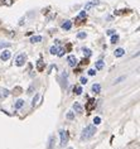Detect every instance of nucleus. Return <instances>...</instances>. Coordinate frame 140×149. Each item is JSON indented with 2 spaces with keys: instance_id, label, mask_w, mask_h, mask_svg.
<instances>
[{
  "instance_id": "f257e3e1",
  "label": "nucleus",
  "mask_w": 140,
  "mask_h": 149,
  "mask_svg": "<svg viewBox=\"0 0 140 149\" xmlns=\"http://www.w3.org/2000/svg\"><path fill=\"white\" fill-rule=\"evenodd\" d=\"M95 133H96V128H95V125H87L86 128L83 129L82 134H81V139L82 140L91 139V138L95 135Z\"/></svg>"
},
{
  "instance_id": "f03ea898",
  "label": "nucleus",
  "mask_w": 140,
  "mask_h": 149,
  "mask_svg": "<svg viewBox=\"0 0 140 149\" xmlns=\"http://www.w3.org/2000/svg\"><path fill=\"white\" fill-rule=\"evenodd\" d=\"M60 135H61V145L62 147H64V145L68 143V140H69V133L67 132V130H61Z\"/></svg>"
},
{
  "instance_id": "7ed1b4c3",
  "label": "nucleus",
  "mask_w": 140,
  "mask_h": 149,
  "mask_svg": "<svg viewBox=\"0 0 140 149\" xmlns=\"http://www.w3.org/2000/svg\"><path fill=\"white\" fill-rule=\"evenodd\" d=\"M25 59H27V56H25V54H19V56L17 57V59H15V65H17L18 67L23 66L24 62H25Z\"/></svg>"
},
{
  "instance_id": "20e7f679",
  "label": "nucleus",
  "mask_w": 140,
  "mask_h": 149,
  "mask_svg": "<svg viewBox=\"0 0 140 149\" xmlns=\"http://www.w3.org/2000/svg\"><path fill=\"white\" fill-rule=\"evenodd\" d=\"M67 61H68V65L71 67H75L77 65V58L75 57V56H68Z\"/></svg>"
},
{
  "instance_id": "39448f33",
  "label": "nucleus",
  "mask_w": 140,
  "mask_h": 149,
  "mask_svg": "<svg viewBox=\"0 0 140 149\" xmlns=\"http://www.w3.org/2000/svg\"><path fill=\"white\" fill-rule=\"evenodd\" d=\"M73 110H75L77 114H82V113H83L82 106H81L78 102H75V104H73Z\"/></svg>"
},
{
  "instance_id": "423d86ee",
  "label": "nucleus",
  "mask_w": 140,
  "mask_h": 149,
  "mask_svg": "<svg viewBox=\"0 0 140 149\" xmlns=\"http://www.w3.org/2000/svg\"><path fill=\"white\" fill-rule=\"evenodd\" d=\"M10 56H12V53H10L9 51H4L1 53V56H0V58H1L3 61H8V59L10 58Z\"/></svg>"
},
{
  "instance_id": "0eeeda50",
  "label": "nucleus",
  "mask_w": 140,
  "mask_h": 149,
  "mask_svg": "<svg viewBox=\"0 0 140 149\" xmlns=\"http://www.w3.org/2000/svg\"><path fill=\"white\" fill-rule=\"evenodd\" d=\"M98 3H100L98 0H94V1H91V3H87L86 6H85V10H90L92 6H94V5H97Z\"/></svg>"
},
{
  "instance_id": "6e6552de",
  "label": "nucleus",
  "mask_w": 140,
  "mask_h": 149,
  "mask_svg": "<svg viewBox=\"0 0 140 149\" xmlns=\"http://www.w3.org/2000/svg\"><path fill=\"white\" fill-rule=\"evenodd\" d=\"M72 27V23H71V20H66L63 24H62V28L64 29V31H69Z\"/></svg>"
},
{
  "instance_id": "1a4fd4ad",
  "label": "nucleus",
  "mask_w": 140,
  "mask_h": 149,
  "mask_svg": "<svg viewBox=\"0 0 140 149\" xmlns=\"http://www.w3.org/2000/svg\"><path fill=\"white\" fill-rule=\"evenodd\" d=\"M95 101H96V100H95V99H91V100H88V104H87L86 109H87V110H92V107H94V106H95V104H96Z\"/></svg>"
},
{
  "instance_id": "9d476101",
  "label": "nucleus",
  "mask_w": 140,
  "mask_h": 149,
  "mask_svg": "<svg viewBox=\"0 0 140 149\" xmlns=\"http://www.w3.org/2000/svg\"><path fill=\"white\" fill-rule=\"evenodd\" d=\"M104 66H105L104 61H97L96 63H95V68H96V70H102V68H104Z\"/></svg>"
},
{
  "instance_id": "9b49d317",
  "label": "nucleus",
  "mask_w": 140,
  "mask_h": 149,
  "mask_svg": "<svg viewBox=\"0 0 140 149\" xmlns=\"http://www.w3.org/2000/svg\"><path fill=\"white\" fill-rule=\"evenodd\" d=\"M124 54H125V51L123 48H117L115 51V57H121V56H124Z\"/></svg>"
},
{
  "instance_id": "f8f14e48",
  "label": "nucleus",
  "mask_w": 140,
  "mask_h": 149,
  "mask_svg": "<svg viewBox=\"0 0 140 149\" xmlns=\"http://www.w3.org/2000/svg\"><path fill=\"white\" fill-rule=\"evenodd\" d=\"M92 91L96 92V94H98V92L101 91V86L98 84H94V85H92Z\"/></svg>"
},
{
  "instance_id": "ddd939ff",
  "label": "nucleus",
  "mask_w": 140,
  "mask_h": 149,
  "mask_svg": "<svg viewBox=\"0 0 140 149\" xmlns=\"http://www.w3.org/2000/svg\"><path fill=\"white\" fill-rule=\"evenodd\" d=\"M40 40H42V37L40 36H34V37H32L30 38L32 43H38V42H40Z\"/></svg>"
},
{
  "instance_id": "4468645a",
  "label": "nucleus",
  "mask_w": 140,
  "mask_h": 149,
  "mask_svg": "<svg viewBox=\"0 0 140 149\" xmlns=\"http://www.w3.org/2000/svg\"><path fill=\"white\" fill-rule=\"evenodd\" d=\"M24 105V101L23 100H18V101L15 102V105H14V107H15V109H20L21 106Z\"/></svg>"
},
{
  "instance_id": "2eb2a0df",
  "label": "nucleus",
  "mask_w": 140,
  "mask_h": 149,
  "mask_svg": "<svg viewBox=\"0 0 140 149\" xmlns=\"http://www.w3.org/2000/svg\"><path fill=\"white\" fill-rule=\"evenodd\" d=\"M37 68H38V71H43V61L42 59H38V62H37Z\"/></svg>"
},
{
  "instance_id": "dca6fc26",
  "label": "nucleus",
  "mask_w": 140,
  "mask_h": 149,
  "mask_svg": "<svg viewBox=\"0 0 140 149\" xmlns=\"http://www.w3.org/2000/svg\"><path fill=\"white\" fill-rule=\"evenodd\" d=\"M49 52H51V54H57V52H58V47H57V46H53V47H51Z\"/></svg>"
},
{
  "instance_id": "f3484780",
  "label": "nucleus",
  "mask_w": 140,
  "mask_h": 149,
  "mask_svg": "<svg viewBox=\"0 0 140 149\" xmlns=\"http://www.w3.org/2000/svg\"><path fill=\"white\" fill-rule=\"evenodd\" d=\"M38 100H39V95H38V94H35L34 99H33V101H32V106H35V105H37V102H38Z\"/></svg>"
},
{
  "instance_id": "a211bd4d",
  "label": "nucleus",
  "mask_w": 140,
  "mask_h": 149,
  "mask_svg": "<svg viewBox=\"0 0 140 149\" xmlns=\"http://www.w3.org/2000/svg\"><path fill=\"white\" fill-rule=\"evenodd\" d=\"M75 94L76 95H81V94H82V87H81V86H76L75 87Z\"/></svg>"
},
{
  "instance_id": "6ab92c4d",
  "label": "nucleus",
  "mask_w": 140,
  "mask_h": 149,
  "mask_svg": "<svg viewBox=\"0 0 140 149\" xmlns=\"http://www.w3.org/2000/svg\"><path fill=\"white\" fill-rule=\"evenodd\" d=\"M117 42H119V36H117V34L112 36V38H111V43H112V44H115V43H117Z\"/></svg>"
},
{
  "instance_id": "aec40b11",
  "label": "nucleus",
  "mask_w": 140,
  "mask_h": 149,
  "mask_svg": "<svg viewBox=\"0 0 140 149\" xmlns=\"http://www.w3.org/2000/svg\"><path fill=\"white\" fill-rule=\"evenodd\" d=\"M64 52H66V49H64V48H58L57 56H60V57H62V56H63V54H64Z\"/></svg>"
},
{
  "instance_id": "412c9836",
  "label": "nucleus",
  "mask_w": 140,
  "mask_h": 149,
  "mask_svg": "<svg viewBox=\"0 0 140 149\" xmlns=\"http://www.w3.org/2000/svg\"><path fill=\"white\" fill-rule=\"evenodd\" d=\"M67 119H69V120H73V119H75V114H73L72 111H68V113H67Z\"/></svg>"
},
{
  "instance_id": "4be33fe9",
  "label": "nucleus",
  "mask_w": 140,
  "mask_h": 149,
  "mask_svg": "<svg viewBox=\"0 0 140 149\" xmlns=\"http://www.w3.org/2000/svg\"><path fill=\"white\" fill-rule=\"evenodd\" d=\"M12 44L10 43H6V42H1L0 43V48H8V47H10Z\"/></svg>"
},
{
  "instance_id": "5701e85b",
  "label": "nucleus",
  "mask_w": 140,
  "mask_h": 149,
  "mask_svg": "<svg viewBox=\"0 0 140 149\" xmlns=\"http://www.w3.org/2000/svg\"><path fill=\"white\" fill-rule=\"evenodd\" d=\"M86 33L85 32H81V33H78V34H77V37H78V38H81V39H83V38H86Z\"/></svg>"
},
{
  "instance_id": "b1692460",
  "label": "nucleus",
  "mask_w": 140,
  "mask_h": 149,
  "mask_svg": "<svg viewBox=\"0 0 140 149\" xmlns=\"http://www.w3.org/2000/svg\"><path fill=\"white\" fill-rule=\"evenodd\" d=\"M100 123H101V119L98 118V116H96V118L94 119V124H95V125H98V124H100Z\"/></svg>"
},
{
  "instance_id": "393cba45",
  "label": "nucleus",
  "mask_w": 140,
  "mask_h": 149,
  "mask_svg": "<svg viewBox=\"0 0 140 149\" xmlns=\"http://www.w3.org/2000/svg\"><path fill=\"white\" fill-rule=\"evenodd\" d=\"M53 141H54V138H53V136H51V138H49V145H48V148H49V149H52Z\"/></svg>"
},
{
  "instance_id": "a878e982",
  "label": "nucleus",
  "mask_w": 140,
  "mask_h": 149,
  "mask_svg": "<svg viewBox=\"0 0 140 149\" xmlns=\"http://www.w3.org/2000/svg\"><path fill=\"white\" fill-rule=\"evenodd\" d=\"M80 81H81V84H82V85H86L88 80L86 79V77H81V80H80Z\"/></svg>"
},
{
  "instance_id": "bb28decb",
  "label": "nucleus",
  "mask_w": 140,
  "mask_h": 149,
  "mask_svg": "<svg viewBox=\"0 0 140 149\" xmlns=\"http://www.w3.org/2000/svg\"><path fill=\"white\" fill-rule=\"evenodd\" d=\"M83 53H86V56H91V51L88 48H83Z\"/></svg>"
},
{
  "instance_id": "cd10ccee",
  "label": "nucleus",
  "mask_w": 140,
  "mask_h": 149,
  "mask_svg": "<svg viewBox=\"0 0 140 149\" xmlns=\"http://www.w3.org/2000/svg\"><path fill=\"white\" fill-rule=\"evenodd\" d=\"M1 91H3V92H1V95L4 96V97H6V96L9 95V91H8V90H5V88H4V90H1Z\"/></svg>"
},
{
  "instance_id": "c85d7f7f",
  "label": "nucleus",
  "mask_w": 140,
  "mask_h": 149,
  "mask_svg": "<svg viewBox=\"0 0 140 149\" xmlns=\"http://www.w3.org/2000/svg\"><path fill=\"white\" fill-rule=\"evenodd\" d=\"M88 74H90V76H94V74H96V71H95L94 68L88 70Z\"/></svg>"
},
{
  "instance_id": "c756f323",
  "label": "nucleus",
  "mask_w": 140,
  "mask_h": 149,
  "mask_svg": "<svg viewBox=\"0 0 140 149\" xmlns=\"http://www.w3.org/2000/svg\"><path fill=\"white\" fill-rule=\"evenodd\" d=\"M107 33H109V34H114V31H112V29H110V31H107Z\"/></svg>"
}]
</instances>
